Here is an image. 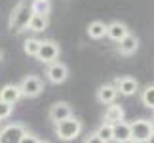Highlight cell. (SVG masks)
Masks as SVG:
<instances>
[{"label":"cell","mask_w":154,"mask_h":143,"mask_svg":"<svg viewBox=\"0 0 154 143\" xmlns=\"http://www.w3.org/2000/svg\"><path fill=\"white\" fill-rule=\"evenodd\" d=\"M118 90H116V84H103L101 88L97 90V101L103 105H109L116 99Z\"/></svg>","instance_id":"4fadbf2b"},{"label":"cell","mask_w":154,"mask_h":143,"mask_svg":"<svg viewBox=\"0 0 154 143\" xmlns=\"http://www.w3.org/2000/svg\"><path fill=\"white\" fill-rule=\"evenodd\" d=\"M23 134H25L23 124H10V126H6L0 132V141L2 143H19Z\"/></svg>","instance_id":"52a82bcc"},{"label":"cell","mask_w":154,"mask_h":143,"mask_svg":"<svg viewBox=\"0 0 154 143\" xmlns=\"http://www.w3.org/2000/svg\"><path fill=\"white\" fill-rule=\"evenodd\" d=\"M70 115H72V107H70L67 101H57V103H53L50 107V113H48L51 122H59V120H63V118H67Z\"/></svg>","instance_id":"9c48e42d"},{"label":"cell","mask_w":154,"mask_h":143,"mask_svg":"<svg viewBox=\"0 0 154 143\" xmlns=\"http://www.w3.org/2000/svg\"><path fill=\"white\" fill-rule=\"evenodd\" d=\"M116 90H118V94L129 97V95L139 92V82L135 78H131V76H122V78L116 80Z\"/></svg>","instance_id":"30bf717a"},{"label":"cell","mask_w":154,"mask_h":143,"mask_svg":"<svg viewBox=\"0 0 154 143\" xmlns=\"http://www.w3.org/2000/svg\"><path fill=\"white\" fill-rule=\"evenodd\" d=\"M38 48H40V40H38V38H27L25 44H23V50H25V53H27V56H31V57H36Z\"/></svg>","instance_id":"44dd1931"},{"label":"cell","mask_w":154,"mask_h":143,"mask_svg":"<svg viewBox=\"0 0 154 143\" xmlns=\"http://www.w3.org/2000/svg\"><path fill=\"white\" fill-rule=\"evenodd\" d=\"M11 111H14V105L8 103V101H2V99H0V120L8 118L11 115Z\"/></svg>","instance_id":"7402d4cb"},{"label":"cell","mask_w":154,"mask_h":143,"mask_svg":"<svg viewBox=\"0 0 154 143\" xmlns=\"http://www.w3.org/2000/svg\"><path fill=\"white\" fill-rule=\"evenodd\" d=\"M27 141H38V139H36V138H34V135H32V134H29V132H27V130H25V134H23V135H21V141H19V143H27Z\"/></svg>","instance_id":"603a6c76"},{"label":"cell","mask_w":154,"mask_h":143,"mask_svg":"<svg viewBox=\"0 0 154 143\" xmlns=\"http://www.w3.org/2000/svg\"><path fill=\"white\" fill-rule=\"evenodd\" d=\"M31 10L32 14H40V15H48L51 6H50V0H32L31 4Z\"/></svg>","instance_id":"ffe728a7"},{"label":"cell","mask_w":154,"mask_h":143,"mask_svg":"<svg viewBox=\"0 0 154 143\" xmlns=\"http://www.w3.org/2000/svg\"><path fill=\"white\" fill-rule=\"evenodd\" d=\"M0 99H2V101H8V103H11V105H15L17 101L21 99L19 84H6L2 90H0Z\"/></svg>","instance_id":"5bb4252c"},{"label":"cell","mask_w":154,"mask_h":143,"mask_svg":"<svg viewBox=\"0 0 154 143\" xmlns=\"http://www.w3.org/2000/svg\"><path fill=\"white\" fill-rule=\"evenodd\" d=\"M128 33H129V29H128L126 23H122V21H112V23L106 25V37L112 38L114 42H118L120 38H124Z\"/></svg>","instance_id":"7c38bea8"},{"label":"cell","mask_w":154,"mask_h":143,"mask_svg":"<svg viewBox=\"0 0 154 143\" xmlns=\"http://www.w3.org/2000/svg\"><path fill=\"white\" fill-rule=\"evenodd\" d=\"M93 134H95L97 141H101V143H109V141H112V124H110V122H103Z\"/></svg>","instance_id":"ac0fdd59"},{"label":"cell","mask_w":154,"mask_h":143,"mask_svg":"<svg viewBox=\"0 0 154 143\" xmlns=\"http://www.w3.org/2000/svg\"><path fill=\"white\" fill-rule=\"evenodd\" d=\"M139 48V38L135 37V34H126L124 38L118 40V52L122 53V56H133L135 52H137Z\"/></svg>","instance_id":"8fae6325"},{"label":"cell","mask_w":154,"mask_h":143,"mask_svg":"<svg viewBox=\"0 0 154 143\" xmlns=\"http://www.w3.org/2000/svg\"><path fill=\"white\" fill-rule=\"evenodd\" d=\"M112 141H131V126H129V122H124V118L112 124Z\"/></svg>","instance_id":"ba28073f"},{"label":"cell","mask_w":154,"mask_h":143,"mask_svg":"<svg viewBox=\"0 0 154 143\" xmlns=\"http://www.w3.org/2000/svg\"><path fill=\"white\" fill-rule=\"evenodd\" d=\"M19 90H21V97H36L44 92V82L34 75H29L21 80L19 84Z\"/></svg>","instance_id":"277c9868"},{"label":"cell","mask_w":154,"mask_h":143,"mask_svg":"<svg viewBox=\"0 0 154 143\" xmlns=\"http://www.w3.org/2000/svg\"><path fill=\"white\" fill-rule=\"evenodd\" d=\"M59 44L53 42V40H40V48L36 53V59L42 63H51L59 57Z\"/></svg>","instance_id":"8992f818"},{"label":"cell","mask_w":154,"mask_h":143,"mask_svg":"<svg viewBox=\"0 0 154 143\" xmlns=\"http://www.w3.org/2000/svg\"><path fill=\"white\" fill-rule=\"evenodd\" d=\"M31 15H32L31 6H27L25 2H19V4H17V8L11 11L10 29H11V31H15V33L25 31L27 25H29V19H31Z\"/></svg>","instance_id":"7a4b0ae2"},{"label":"cell","mask_w":154,"mask_h":143,"mask_svg":"<svg viewBox=\"0 0 154 143\" xmlns=\"http://www.w3.org/2000/svg\"><path fill=\"white\" fill-rule=\"evenodd\" d=\"M27 29H31L32 33H42L48 29V15H40V14H32L29 19Z\"/></svg>","instance_id":"9a60e30c"},{"label":"cell","mask_w":154,"mask_h":143,"mask_svg":"<svg viewBox=\"0 0 154 143\" xmlns=\"http://www.w3.org/2000/svg\"><path fill=\"white\" fill-rule=\"evenodd\" d=\"M88 34H90V38H93V40L103 38L106 34V23H103V21H91L90 25H88Z\"/></svg>","instance_id":"e0dca14e"},{"label":"cell","mask_w":154,"mask_h":143,"mask_svg":"<svg viewBox=\"0 0 154 143\" xmlns=\"http://www.w3.org/2000/svg\"><path fill=\"white\" fill-rule=\"evenodd\" d=\"M80 132H82V120H78V118L72 116V115L55 122V135L63 141L76 139L80 135Z\"/></svg>","instance_id":"6da1fadb"},{"label":"cell","mask_w":154,"mask_h":143,"mask_svg":"<svg viewBox=\"0 0 154 143\" xmlns=\"http://www.w3.org/2000/svg\"><path fill=\"white\" fill-rule=\"evenodd\" d=\"M129 126H131V141H137V143L149 141L150 135L154 134V122L145 120V118L129 122Z\"/></svg>","instance_id":"3957f363"},{"label":"cell","mask_w":154,"mask_h":143,"mask_svg":"<svg viewBox=\"0 0 154 143\" xmlns=\"http://www.w3.org/2000/svg\"><path fill=\"white\" fill-rule=\"evenodd\" d=\"M0 61H2V52H0Z\"/></svg>","instance_id":"cb8c5ba5"},{"label":"cell","mask_w":154,"mask_h":143,"mask_svg":"<svg viewBox=\"0 0 154 143\" xmlns=\"http://www.w3.org/2000/svg\"><path fill=\"white\" fill-rule=\"evenodd\" d=\"M46 76L51 84H63L65 80L69 78V67L61 61H51L48 63V69H46Z\"/></svg>","instance_id":"5b68a950"},{"label":"cell","mask_w":154,"mask_h":143,"mask_svg":"<svg viewBox=\"0 0 154 143\" xmlns=\"http://www.w3.org/2000/svg\"><path fill=\"white\" fill-rule=\"evenodd\" d=\"M124 118V109H122V105H114V101L112 103H109V107H106V111H105V122H110V124H114L118 120H122Z\"/></svg>","instance_id":"2e32d148"},{"label":"cell","mask_w":154,"mask_h":143,"mask_svg":"<svg viewBox=\"0 0 154 143\" xmlns=\"http://www.w3.org/2000/svg\"><path fill=\"white\" fill-rule=\"evenodd\" d=\"M141 101H143V105L146 107V109L154 111V84H149L143 90V94H141Z\"/></svg>","instance_id":"d6986e66"}]
</instances>
